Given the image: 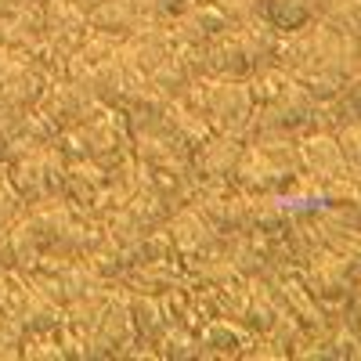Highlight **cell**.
<instances>
[{
	"label": "cell",
	"instance_id": "1",
	"mask_svg": "<svg viewBox=\"0 0 361 361\" xmlns=\"http://www.w3.org/2000/svg\"><path fill=\"white\" fill-rule=\"evenodd\" d=\"M8 166H11L8 180L15 185L22 202H51V199L62 195V188H66L69 159L62 156V148H58L54 141H47V145L33 148V152L18 156Z\"/></svg>",
	"mask_w": 361,
	"mask_h": 361
},
{
	"label": "cell",
	"instance_id": "2",
	"mask_svg": "<svg viewBox=\"0 0 361 361\" xmlns=\"http://www.w3.org/2000/svg\"><path fill=\"white\" fill-rule=\"evenodd\" d=\"M51 76L44 66H37L33 58H25V51L0 47V105L11 109H37Z\"/></svg>",
	"mask_w": 361,
	"mask_h": 361
},
{
	"label": "cell",
	"instance_id": "3",
	"mask_svg": "<svg viewBox=\"0 0 361 361\" xmlns=\"http://www.w3.org/2000/svg\"><path fill=\"white\" fill-rule=\"evenodd\" d=\"M90 105H94V98H90V90L80 80H58V83H47L37 112L47 119V123L54 127V134H58V130L80 127L83 119L90 116Z\"/></svg>",
	"mask_w": 361,
	"mask_h": 361
},
{
	"label": "cell",
	"instance_id": "4",
	"mask_svg": "<svg viewBox=\"0 0 361 361\" xmlns=\"http://www.w3.org/2000/svg\"><path fill=\"white\" fill-rule=\"evenodd\" d=\"M199 98H202V119L221 134H235L250 116V90L231 80L202 87Z\"/></svg>",
	"mask_w": 361,
	"mask_h": 361
},
{
	"label": "cell",
	"instance_id": "5",
	"mask_svg": "<svg viewBox=\"0 0 361 361\" xmlns=\"http://www.w3.org/2000/svg\"><path fill=\"white\" fill-rule=\"evenodd\" d=\"M166 54H170V37H166V29H159V25H137L134 33L123 40V47H119V58H123V62L145 80Z\"/></svg>",
	"mask_w": 361,
	"mask_h": 361
},
{
	"label": "cell",
	"instance_id": "6",
	"mask_svg": "<svg viewBox=\"0 0 361 361\" xmlns=\"http://www.w3.org/2000/svg\"><path fill=\"white\" fill-rule=\"evenodd\" d=\"M87 18H90V29L98 37L127 40L141 25V8H137V0H102L98 8L87 11Z\"/></svg>",
	"mask_w": 361,
	"mask_h": 361
},
{
	"label": "cell",
	"instance_id": "7",
	"mask_svg": "<svg viewBox=\"0 0 361 361\" xmlns=\"http://www.w3.org/2000/svg\"><path fill=\"white\" fill-rule=\"evenodd\" d=\"M94 343L102 347L98 354H112V350H123L134 336V318H130V307L127 304H105L98 322H94Z\"/></svg>",
	"mask_w": 361,
	"mask_h": 361
},
{
	"label": "cell",
	"instance_id": "8",
	"mask_svg": "<svg viewBox=\"0 0 361 361\" xmlns=\"http://www.w3.org/2000/svg\"><path fill=\"white\" fill-rule=\"evenodd\" d=\"M145 83H152L148 90L152 94H163V98H180L188 90V83H192V66H188V58H180V54H166L163 62L148 73V80Z\"/></svg>",
	"mask_w": 361,
	"mask_h": 361
},
{
	"label": "cell",
	"instance_id": "9",
	"mask_svg": "<svg viewBox=\"0 0 361 361\" xmlns=\"http://www.w3.org/2000/svg\"><path fill=\"white\" fill-rule=\"evenodd\" d=\"M170 243L177 253H199L206 243H209V224L195 214V209H185L177 221H173V231H170Z\"/></svg>",
	"mask_w": 361,
	"mask_h": 361
},
{
	"label": "cell",
	"instance_id": "10",
	"mask_svg": "<svg viewBox=\"0 0 361 361\" xmlns=\"http://www.w3.org/2000/svg\"><path fill=\"white\" fill-rule=\"evenodd\" d=\"M130 318H134V329L145 333V336H159L166 329V318H163L159 304H156V300H148V296H137L130 304Z\"/></svg>",
	"mask_w": 361,
	"mask_h": 361
},
{
	"label": "cell",
	"instance_id": "11",
	"mask_svg": "<svg viewBox=\"0 0 361 361\" xmlns=\"http://www.w3.org/2000/svg\"><path fill=\"white\" fill-rule=\"evenodd\" d=\"M22 199H18V192H15V185L8 177H0V235H4L18 217H22Z\"/></svg>",
	"mask_w": 361,
	"mask_h": 361
},
{
	"label": "cell",
	"instance_id": "12",
	"mask_svg": "<svg viewBox=\"0 0 361 361\" xmlns=\"http://www.w3.org/2000/svg\"><path fill=\"white\" fill-rule=\"evenodd\" d=\"M33 4H44V0H33Z\"/></svg>",
	"mask_w": 361,
	"mask_h": 361
}]
</instances>
